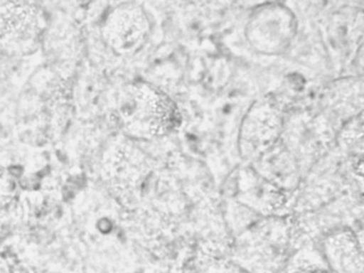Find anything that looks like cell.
<instances>
[{
  "instance_id": "cell-13",
  "label": "cell",
  "mask_w": 364,
  "mask_h": 273,
  "mask_svg": "<svg viewBox=\"0 0 364 273\" xmlns=\"http://www.w3.org/2000/svg\"><path fill=\"white\" fill-rule=\"evenodd\" d=\"M18 193L16 177L7 168L0 166V209L9 206Z\"/></svg>"
},
{
  "instance_id": "cell-4",
  "label": "cell",
  "mask_w": 364,
  "mask_h": 273,
  "mask_svg": "<svg viewBox=\"0 0 364 273\" xmlns=\"http://www.w3.org/2000/svg\"><path fill=\"white\" fill-rule=\"evenodd\" d=\"M150 32V19L144 8L136 4H123L112 9L101 28L106 45L122 55L140 50Z\"/></svg>"
},
{
  "instance_id": "cell-10",
  "label": "cell",
  "mask_w": 364,
  "mask_h": 273,
  "mask_svg": "<svg viewBox=\"0 0 364 273\" xmlns=\"http://www.w3.org/2000/svg\"><path fill=\"white\" fill-rule=\"evenodd\" d=\"M363 85L361 79L348 78L336 81L326 93V104L332 112L353 119L362 113Z\"/></svg>"
},
{
  "instance_id": "cell-9",
  "label": "cell",
  "mask_w": 364,
  "mask_h": 273,
  "mask_svg": "<svg viewBox=\"0 0 364 273\" xmlns=\"http://www.w3.org/2000/svg\"><path fill=\"white\" fill-rule=\"evenodd\" d=\"M252 168L284 193L293 191L299 185L301 168L281 140L255 160Z\"/></svg>"
},
{
  "instance_id": "cell-8",
  "label": "cell",
  "mask_w": 364,
  "mask_h": 273,
  "mask_svg": "<svg viewBox=\"0 0 364 273\" xmlns=\"http://www.w3.org/2000/svg\"><path fill=\"white\" fill-rule=\"evenodd\" d=\"M318 247L330 273H363V247L359 237L350 228L329 230Z\"/></svg>"
},
{
  "instance_id": "cell-1",
  "label": "cell",
  "mask_w": 364,
  "mask_h": 273,
  "mask_svg": "<svg viewBox=\"0 0 364 273\" xmlns=\"http://www.w3.org/2000/svg\"><path fill=\"white\" fill-rule=\"evenodd\" d=\"M118 115L125 134L137 139L159 138L174 129L180 122L174 102L163 92L142 82L123 90Z\"/></svg>"
},
{
  "instance_id": "cell-2",
  "label": "cell",
  "mask_w": 364,
  "mask_h": 273,
  "mask_svg": "<svg viewBox=\"0 0 364 273\" xmlns=\"http://www.w3.org/2000/svg\"><path fill=\"white\" fill-rule=\"evenodd\" d=\"M278 217H265L238 235L233 262L247 273H276L289 257V225Z\"/></svg>"
},
{
  "instance_id": "cell-12",
  "label": "cell",
  "mask_w": 364,
  "mask_h": 273,
  "mask_svg": "<svg viewBox=\"0 0 364 273\" xmlns=\"http://www.w3.org/2000/svg\"><path fill=\"white\" fill-rule=\"evenodd\" d=\"M363 123H362V113L348 119L340 132V142L347 149H351L359 145L362 147V136H363Z\"/></svg>"
},
{
  "instance_id": "cell-3",
  "label": "cell",
  "mask_w": 364,
  "mask_h": 273,
  "mask_svg": "<svg viewBox=\"0 0 364 273\" xmlns=\"http://www.w3.org/2000/svg\"><path fill=\"white\" fill-rule=\"evenodd\" d=\"M46 28L41 9L31 2L0 4V45L14 53L33 50Z\"/></svg>"
},
{
  "instance_id": "cell-6",
  "label": "cell",
  "mask_w": 364,
  "mask_h": 273,
  "mask_svg": "<svg viewBox=\"0 0 364 273\" xmlns=\"http://www.w3.org/2000/svg\"><path fill=\"white\" fill-rule=\"evenodd\" d=\"M235 202L255 215L274 217L285 204V193L262 177L252 166L236 172L233 179Z\"/></svg>"
},
{
  "instance_id": "cell-5",
  "label": "cell",
  "mask_w": 364,
  "mask_h": 273,
  "mask_svg": "<svg viewBox=\"0 0 364 273\" xmlns=\"http://www.w3.org/2000/svg\"><path fill=\"white\" fill-rule=\"evenodd\" d=\"M282 117L269 102H257L245 115L240 127V155L255 162L281 140Z\"/></svg>"
},
{
  "instance_id": "cell-7",
  "label": "cell",
  "mask_w": 364,
  "mask_h": 273,
  "mask_svg": "<svg viewBox=\"0 0 364 273\" xmlns=\"http://www.w3.org/2000/svg\"><path fill=\"white\" fill-rule=\"evenodd\" d=\"M103 176L117 192L139 188L146 177V164L142 153L129 143H118L110 146L103 157Z\"/></svg>"
},
{
  "instance_id": "cell-11",
  "label": "cell",
  "mask_w": 364,
  "mask_h": 273,
  "mask_svg": "<svg viewBox=\"0 0 364 273\" xmlns=\"http://www.w3.org/2000/svg\"><path fill=\"white\" fill-rule=\"evenodd\" d=\"M285 273H330L319 247L306 245L287 257Z\"/></svg>"
}]
</instances>
